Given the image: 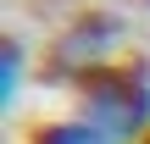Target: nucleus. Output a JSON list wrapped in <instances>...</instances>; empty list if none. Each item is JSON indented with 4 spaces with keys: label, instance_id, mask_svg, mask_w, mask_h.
<instances>
[{
    "label": "nucleus",
    "instance_id": "1",
    "mask_svg": "<svg viewBox=\"0 0 150 144\" xmlns=\"http://www.w3.org/2000/svg\"><path fill=\"white\" fill-rule=\"evenodd\" d=\"M83 122H95L111 144H128L150 122V83L139 67H95L83 72Z\"/></svg>",
    "mask_w": 150,
    "mask_h": 144
},
{
    "label": "nucleus",
    "instance_id": "2",
    "mask_svg": "<svg viewBox=\"0 0 150 144\" xmlns=\"http://www.w3.org/2000/svg\"><path fill=\"white\" fill-rule=\"evenodd\" d=\"M122 28H117V17H106V11H95V17H78L72 22V33L61 39V50H56V67L61 72H72V67H100V55H106V44L117 39Z\"/></svg>",
    "mask_w": 150,
    "mask_h": 144
},
{
    "label": "nucleus",
    "instance_id": "3",
    "mask_svg": "<svg viewBox=\"0 0 150 144\" xmlns=\"http://www.w3.org/2000/svg\"><path fill=\"white\" fill-rule=\"evenodd\" d=\"M33 144H111L95 122H50V128H39Z\"/></svg>",
    "mask_w": 150,
    "mask_h": 144
},
{
    "label": "nucleus",
    "instance_id": "4",
    "mask_svg": "<svg viewBox=\"0 0 150 144\" xmlns=\"http://www.w3.org/2000/svg\"><path fill=\"white\" fill-rule=\"evenodd\" d=\"M145 144H150V133H145Z\"/></svg>",
    "mask_w": 150,
    "mask_h": 144
}]
</instances>
